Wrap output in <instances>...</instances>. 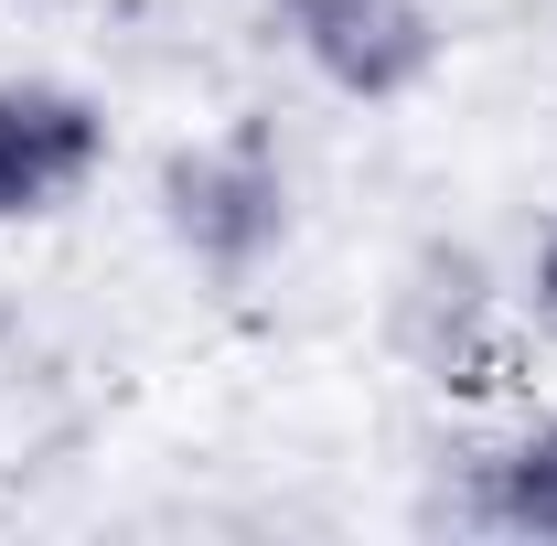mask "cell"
Instances as JSON below:
<instances>
[{
	"instance_id": "8992f818",
	"label": "cell",
	"mask_w": 557,
	"mask_h": 546,
	"mask_svg": "<svg viewBox=\"0 0 557 546\" xmlns=\"http://www.w3.org/2000/svg\"><path fill=\"white\" fill-rule=\"evenodd\" d=\"M515 300H525L536 333H557V214H547V236H536V258H525V289Z\"/></svg>"
},
{
	"instance_id": "5b68a950",
	"label": "cell",
	"mask_w": 557,
	"mask_h": 546,
	"mask_svg": "<svg viewBox=\"0 0 557 546\" xmlns=\"http://www.w3.org/2000/svg\"><path fill=\"white\" fill-rule=\"evenodd\" d=\"M472 525H493V536H557V408H536L515 439L472 450Z\"/></svg>"
},
{
	"instance_id": "3957f363",
	"label": "cell",
	"mask_w": 557,
	"mask_h": 546,
	"mask_svg": "<svg viewBox=\"0 0 557 546\" xmlns=\"http://www.w3.org/2000/svg\"><path fill=\"white\" fill-rule=\"evenodd\" d=\"M278 33H289V54L322 75L333 97H354V108L418 97V86L440 75V54H450V33H440L429 0H278Z\"/></svg>"
},
{
	"instance_id": "277c9868",
	"label": "cell",
	"mask_w": 557,
	"mask_h": 546,
	"mask_svg": "<svg viewBox=\"0 0 557 546\" xmlns=\"http://www.w3.org/2000/svg\"><path fill=\"white\" fill-rule=\"evenodd\" d=\"M108 172V108L54 75H0V225L75 204Z\"/></svg>"
},
{
	"instance_id": "7a4b0ae2",
	"label": "cell",
	"mask_w": 557,
	"mask_h": 546,
	"mask_svg": "<svg viewBox=\"0 0 557 546\" xmlns=\"http://www.w3.org/2000/svg\"><path fill=\"white\" fill-rule=\"evenodd\" d=\"M386 343L408 353V375H429L440 397H515L525 386V343H515V300L483 269V247L461 236H429L397 289H386Z\"/></svg>"
},
{
	"instance_id": "6da1fadb",
	"label": "cell",
	"mask_w": 557,
	"mask_h": 546,
	"mask_svg": "<svg viewBox=\"0 0 557 546\" xmlns=\"http://www.w3.org/2000/svg\"><path fill=\"white\" fill-rule=\"evenodd\" d=\"M150 204H161V236L183 247V269L205 278H258L289 247V150H278L269 119H225L205 139H172L161 150V183H150Z\"/></svg>"
}]
</instances>
